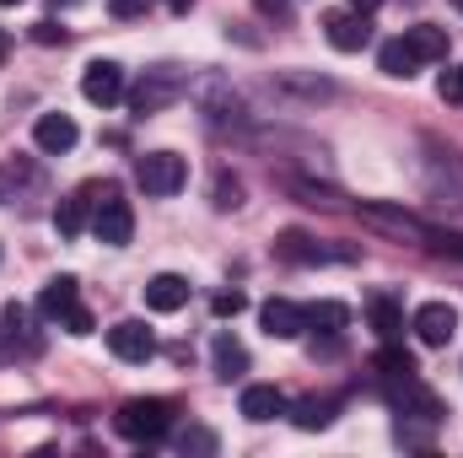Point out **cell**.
I'll return each mask as SVG.
<instances>
[{
    "label": "cell",
    "instance_id": "1",
    "mask_svg": "<svg viewBox=\"0 0 463 458\" xmlns=\"http://www.w3.org/2000/svg\"><path fill=\"white\" fill-rule=\"evenodd\" d=\"M184 92H189V71L184 65H151L135 81V92H124V98H129V114L135 119H151V114H162V109H173Z\"/></svg>",
    "mask_w": 463,
    "mask_h": 458
},
{
    "label": "cell",
    "instance_id": "2",
    "mask_svg": "<svg viewBox=\"0 0 463 458\" xmlns=\"http://www.w3.org/2000/svg\"><path fill=\"white\" fill-rule=\"evenodd\" d=\"M275 259L297 264V270H313V264H355L361 253L345 248V243H324V237H313V232H302V227H286L275 237Z\"/></svg>",
    "mask_w": 463,
    "mask_h": 458
},
{
    "label": "cell",
    "instance_id": "3",
    "mask_svg": "<svg viewBox=\"0 0 463 458\" xmlns=\"http://www.w3.org/2000/svg\"><path fill=\"white\" fill-rule=\"evenodd\" d=\"M173 415H178L173 399H124L114 426H118V437H129V443H162L173 432Z\"/></svg>",
    "mask_w": 463,
    "mask_h": 458
},
{
    "label": "cell",
    "instance_id": "4",
    "mask_svg": "<svg viewBox=\"0 0 463 458\" xmlns=\"http://www.w3.org/2000/svg\"><path fill=\"white\" fill-rule=\"evenodd\" d=\"M420 184H426V195L437 200V205H463V157L458 151H448V146H437V140H426V162H420Z\"/></svg>",
    "mask_w": 463,
    "mask_h": 458
},
{
    "label": "cell",
    "instance_id": "5",
    "mask_svg": "<svg viewBox=\"0 0 463 458\" xmlns=\"http://www.w3.org/2000/svg\"><path fill=\"white\" fill-rule=\"evenodd\" d=\"M135 184H140L146 195L167 200V195H178V189L189 184V162H184L178 151H146V157H135Z\"/></svg>",
    "mask_w": 463,
    "mask_h": 458
},
{
    "label": "cell",
    "instance_id": "6",
    "mask_svg": "<svg viewBox=\"0 0 463 458\" xmlns=\"http://www.w3.org/2000/svg\"><path fill=\"white\" fill-rule=\"evenodd\" d=\"M383 394H388V405L399 410V415H426V421H442L448 415V405L410 372V377H383Z\"/></svg>",
    "mask_w": 463,
    "mask_h": 458
},
{
    "label": "cell",
    "instance_id": "7",
    "mask_svg": "<svg viewBox=\"0 0 463 458\" xmlns=\"http://www.w3.org/2000/svg\"><path fill=\"white\" fill-rule=\"evenodd\" d=\"M92 237L109 243V248H124L135 237V211H129V200H118V184H103V200H98V216H92Z\"/></svg>",
    "mask_w": 463,
    "mask_h": 458
},
{
    "label": "cell",
    "instance_id": "8",
    "mask_svg": "<svg viewBox=\"0 0 463 458\" xmlns=\"http://www.w3.org/2000/svg\"><path fill=\"white\" fill-rule=\"evenodd\" d=\"M361 222L377 232H388V237H399V243H420L426 248V237H431V222H420V216H410V211H393V205H361Z\"/></svg>",
    "mask_w": 463,
    "mask_h": 458
},
{
    "label": "cell",
    "instance_id": "9",
    "mask_svg": "<svg viewBox=\"0 0 463 458\" xmlns=\"http://www.w3.org/2000/svg\"><path fill=\"white\" fill-rule=\"evenodd\" d=\"M81 98L98 103V109H114L118 98H124V65H114V60H92V65L81 71Z\"/></svg>",
    "mask_w": 463,
    "mask_h": 458
},
{
    "label": "cell",
    "instance_id": "10",
    "mask_svg": "<svg viewBox=\"0 0 463 458\" xmlns=\"http://www.w3.org/2000/svg\"><path fill=\"white\" fill-rule=\"evenodd\" d=\"M259 324H264L269 340H297V335L307 329V308L291 302V297H269V302L259 308Z\"/></svg>",
    "mask_w": 463,
    "mask_h": 458
},
{
    "label": "cell",
    "instance_id": "11",
    "mask_svg": "<svg viewBox=\"0 0 463 458\" xmlns=\"http://www.w3.org/2000/svg\"><path fill=\"white\" fill-rule=\"evenodd\" d=\"M189 92H194V103L205 109V119L211 124H222V119H237V92H232V81H222V76H189Z\"/></svg>",
    "mask_w": 463,
    "mask_h": 458
},
{
    "label": "cell",
    "instance_id": "12",
    "mask_svg": "<svg viewBox=\"0 0 463 458\" xmlns=\"http://www.w3.org/2000/svg\"><path fill=\"white\" fill-rule=\"evenodd\" d=\"M324 38H329L340 54H361V49L372 43V22H366L361 11H329V16H324Z\"/></svg>",
    "mask_w": 463,
    "mask_h": 458
},
{
    "label": "cell",
    "instance_id": "13",
    "mask_svg": "<svg viewBox=\"0 0 463 458\" xmlns=\"http://www.w3.org/2000/svg\"><path fill=\"white\" fill-rule=\"evenodd\" d=\"M109 350H114L118 361H135V367H140V361H151V356H156V335H151L140 319H124V324L109 329Z\"/></svg>",
    "mask_w": 463,
    "mask_h": 458
},
{
    "label": "cell",
    "instance_id": "14",
    "mask_svg": "<svg viewBox=\"0 0 463 458\" xmlns=\"http://www.w3.org/2000/svg\"><path fill=\"white\" fill-rule=\"evenodd\" d=\"M410 329L420 335V345H448L458 335V313H453L448 302H420L415 319H410Z\"/></svg>",
    "mask_w": 463,
    "mask_h": 458
},
{
    "label": "cell",
    "instance_id": "15",
    "mask_svg": "<svg viewBox=\"0 0 463 458\" xmlns=\"http://www.w3.org/2000/svg\"><path fill=\"white\" fill-rule=\"evenodd\" d=\"M76 140H81V129H76L71 114H38V124H33V146L43 157H65Z\"/></svg>",
    "mask_w": 463,
    "mask_h": 458
},
{
    "label": "cell",
    "instance_id": "16",
    "mask_svg": "<svg viewBox=\"0 0 463 458\" xmlns=\"http://www.w3.org/2000/svg\"><path fill=\"white\" fill-rule=\"evenodd\" d=\"M98 195H103V184H87V189H76L71 200H60L54 232H60V237H81V227H87V205H98Z\"/></svg>",
    "mask_w": 463,
    "mask_h": 458
},
{
    "label": "cell",
    "instance_id": "17",
    "mask_svg": "<svg viewBox=\"0 0 463 458\" xmlns=\"http://www.w3.org/2000/svg\"><path fill=\"white\" fill-rule=\"evenodd\" d=\"M237 410H242L248 421H275V415H286V394H280L275 383H248L242 399H237Z\"/></svg>",
    "mask_w": 463,
    "mask_h": 458
},
{
    "label": "cell",
    "instance_id": "18",
    "mask_svg": "<svg viewBox=\"0 0 463 458\" xmlns=\"http://www.w3.org/2000/svg\"><path fill=\"white\" fill-rule=\"evenodd\" d=\"M189 302V281L184 275H151L146 281V308L151 313H178Z\"/></svg>",
    "mask_w": 463,
    "mask_h": 458
},
{
    "label": "cell",
    "instance_id": "19",
    "mask_svg": "<svg viewBox=\"0 0 463 458\" xmlns=\"http://www.w3.org/2000/svg\"><path fill=\"white\" fill-rule=\"evenodd\" d=\"M76 302H81V281H76V275H54V281L43 286V297H38V313L60 324V319H65Z\"/></svg>",
    "mask_w": 463,
    "mask_h": 458
},
{
    "label": "cell",
    "instance_id": "20",
    "mask_svg": "<svg viewBox=\"0 0 463 458\" xmlns=\"http://www.w3.org/2000/svg\"><path fill=\"white\" fill-rule=\"evenodd\" d=\"M211 367H216V377H222V383L242 377V372H248V345L237 340V335H227V329H222V335L211 340Z\"/></svg>",
    "mask_w": 463,
    "mask_h": 458
},
{
    "label": "cell",
    "instance_id": "21",
    "mask_svg": "<svg viewBox=\"0 0 463 458\" xmlns=\"http://www.w3.org/2000/svg\"><path fill=\"white\" fill-rule=\"evenodd\" d=\"M366 319H372L377 340H404V308H399L388 291H377V297L366 302Z\"/></svg>",
    "mask_w": 463,
    "mask_h": 458
},
{
    "label": "cell",
    "instance_id": "22",
    "mask_svg": "<svg viewBox=\"0 0 463 458\" xmlns=\"http://www.w3.org/2000/svg\"><path fill=\"white\" fill-rule=\"evenodd\" d=\"M404 43H410V54L420 60V65H431V60H448V27H410L404 33Z\"/></svg>",
    "mask_w": 463,
    "mask_h": 458
},
{
    "label": "cell",
    "instance_id": "23",
    "mask_svg": "<svg viewBox=\"0 0 463 458\" xmlns=\"http://www.w3.org/2000/svg\"><path fill=\"white\" fill-rule=\"evenodd\" d=\"M377 71H383V76H393V81H410V76L420 71V60L410 54V43H404V38H388V43L377 49Z\"/></svg>",
    "mask_w": 463,
    "mask_h": 458
},
{
    "label": "cell",
    "instance_id": "24",
    "mask_svg": "<svg viewBox=\"0 0 463 458\" xmlns=\"http://www.w3.org/2000/svg\"><path fill=\"white\" fill-rule=\"evenodd\" d=\"M335 410H340V399H318V394H307V399L291 405V421H297L302 432H324V426H335Z\"/></svg>",
    "mask_w": 463,
    "mask_h": 458
},
{
    "label": "cell",
    "instance_id": "25",
    "mask_svg": "<svg viewBox=\"0 0 463 458\" xmlns=\"http://www.w3.org/2000/svg\"><path fill=\"white\" fill-rule=\"evenodd\" d=\"M437 426H442V421L399 415V421H393V443H399V448H431V443H437Z\"/></svg>",
    "mask_w": 463,
    "mask_h": 458
},
{
    "label": "cell",
    "instance_id": "26",
    "mask_svg": "<svg viewBox=\"0 0 463 458\" xmlns=\"http://www.w3.org/2000/svg\"><path fill=\"white\" fill-rule=\"evenodd\" d=\"M372 367H377V377H410V372H420L415 356H410L399 340H383V350L372 356Z\"/></svg>",
    "mask_w": 463,
    "mask_h": 458
},
{
    "label": "cell",
    "instance_id": "27",
    "mask_svg": "<svg viewBox=\"0 0 463 458\" xmlns=\"http://www.w3.org/2000/svg\"><path fill=\"white\" fill-rule=\"evenodd\" d=\"M345 324H350V308H345V302H329V297H324V302H307V329L340 335Z\"/></svg>",
    "mask_w": 463,
    "mask_h": 458
},
{
    "label": "cell",
    "instance_id": "28",
    "mask_svg": "<svg viewBox=\"0 0 463 458\" xmlns=\"http://www.w3.org/2000/svg\"><path fill=\"white\" fill-rule=\"evenodd\" d=\"M16 184H38V173L22 167V162H5L0 167V200H16Z\"/></svg>",
    "mask_w": 463,
    "mask_h": 458
},
{
    "label": "cell",
    "instance_id": "29",
    "mask_svg": "<svg viewBox=\"0 0 463 458\" xmlns=\"http://www.w3.org/2000/svg\"><path fill=\"white\" fill-rule=\"evenodd\" d=\"M437 92H442V103H453V109H463V65H453V71H442Z\"/></svg>",
    "mask_w": 463,
    "mask_h": 458
},
{
    "label": "cell",
    "instance_id": "30",
    "mask_svg": "<svg viewBox=\"0 0 463 458\" xmlns=\"http://www.w3.org/2000/svg\"><path fill=\"white\" fill-rule=\"evenodd\" d=\"M242 308H248L242 291H216V297H211V313H216V319H237Z\"/></svg>",
    "mask_w": 463,
    "mask_h": 458
},
{
    "label": "cell",
    "instance_id": "31",
    "mask_svg": "<svg viewBox=\"0 0 463 458\" xmlns=\"http://www.w3.org/2000/svg\"><path fill=\"white\" fill-rule=\"evenodd\" d=\"M60 329H65V335H92V329H98V319H92V313H87V308L76 302V308H71V313L60 319Z\"/></svg>",
    "mask_w": 463,
    "mask_h": 458
},
{
    "label": "cell",
    "instance_id": "32",
    "mask_svg": "<svg viewBox=\"0 0 463 458\" xmlns=\"http://www.w3.org/2000/svg\"><path fill=\"white\" fill-rule=\"evenodd\" d=\"M426 248H431V253H453V259H463V237H458V232L431 227V237H426Z\"/></svg>",
    "mask_w": 463,
    "mask_h": 458
},
{
    "label": "cell",
    "instance_id": "33",
    "mask_svg": "<svg viewBox=\"0 0 463 458\" xmlns=\"http://www.w3.org/2000/svg\"><path fill=\"white\" fill-rule=\"evenodd\" d=\"M178 448H184V453H216V437L200 432V426H189V432L178 437Z\"/></svg>",
    "mask_w": 463,
    "mask_h": 458
},
{
    "label": "cell",
    "instance_id": "34",
    "mask_svg": "<svg viewBox=\"0 0 463 458\" xmlns=\"http://www.w3.org/2000/svg\"><path fill=\"white\" fill-rule=\"evenodd\" d=\"M242 205V184L237 178H216V211H237Z\"/></svg>",
    "mask_w": 463,
    "mask_h": 458
},
{
    "label": "cell",
    "instance_id": "35",
    "mask_svg": "<svg viewBox=\"0 0 463 458\" xmlns=\"http://www.w3.org/2000/svg\"><path fill=\"white\" fill-rule=\"evenodd\" d=\"M146 5H151V0H109V11H114L118 22H129V16H146Z\"/></svg>",
    "mask_w": 463,
    "mask_h": 458
},
{
    "label": "cell",
    "instance_id": "36",
    "mask_svg": "<svg viewBox=\"0 0 463 458\" xmlns=\"http://www.w3.org/2000/svg\"><path fill=\"white\" fill-rule=\"evenodd\" d=\"M33 38H38V43H65L71 33H65V27H54V22H33Z\"/></svg>",
    "mask_w": 463,
    "mask_h": 458
},
{
    "label": "cell",
    "instance_id": "37",
    "mask_svg": "<svg viewBox=\"0 0 463 458\" xmlns=\"http://www.w3.org/2000/svg\"><path fill=\"white\" fill-rule=\"evenodd\" d=\"M259 11H264V16H280V22H286V16H291V0H259Z\"/></svg>",
    "mask_w": 463,
    "mask_h": 458
},
{
    "label": "cell",
    "instance_id": "38",
    "mask_svg": "<svg viewBox=\"0 0 463 458\" xmlns=\"http://www.w3.org/2000/svg\"><path fill=\"white\" fill-rule=\"evenodd\" d=\"M377 5H383V0H350V11H361V16H372Z\"/></svg>",
    "mask_w": 463,
    "mask_h": 458
},
{
    "label": "cell",
    "instance_id": "39",
    "mask_svg": "<svg viewBox=\"0 0 463 458\" xmlns=\"http://www.w3.org/2000/svg\"><path fill=\"white\" fill-rule=\"evenodd\" d=\"M11 350H16V340H11V335L0 329V361H11Z\"/></svg>",
    "mask_w": 463,
    "mask_h": 458
},
{
    "label": "cell",
    "instance_id": "40",
    "mask_svg": "<svg viewBox=\"0 0 463 458\" xmlns=\"http://www.w3.org/2000/svg\"><path fill=\"white\" fill-rule=\"evenodd\" d=\"M5 54H11V33L0 27V60H5Z\"/></svg>",
    "mask_w": 463,
    "mask_h": 458
},
{
    "label": "cell",
    "instance_id": "41",
    "mask_svg": "<svg viewBox=\"0 0 463 458\" xmlns=\"http://www.w3.org/2000/svg\"><path fill=\"white\" fill-rule=\"evenodd\" d=\"M167 5H173V11H178V16H184V11H189V5H194V0H167Z\"/></svg>",
    "mask_w": 463,
    "mask_h": 458
},
{
    "label": "cell",
    "instance_id": "42",
    "mask_svg": "<svg viewBox=\"0 0 463 458\" xmlns=\"http://www.w3.org/2000/svg\"><path fill=\"white\" fill-rule=\"evenodd\" d=\"M0 5H22V0H0Z\"/></svg>",
    "mask_w": 463,
    "mask_h": 458
}]
</instances>
